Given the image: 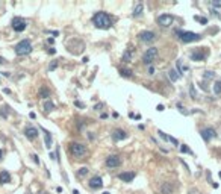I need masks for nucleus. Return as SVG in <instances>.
<instances>
[{
	"instance_id": "obj_1",
	"label": "nucleus",
	"mask_w": 221,
	"mask_h": 194,
	"mask_svg": "<svg viewBox=\"0 0 221 194\" xmlns=\"http://www.w3.org/2000/svg\"><path fill=\"white\" fill-rule=\"evenodd\" d=\"M93 23L96 27L98 29H109L111 27V18L106 12H97L94 17H93Z\"/></svg>"
},
{
	"instance_id": "obj_2",
	"label": "nucleus",
	"mask_w": 221,
	"mask_h": 194,
	"mask_svg": "<svg viewBox=\"0 0 221 194\" xmlns=\"http://www.w3.org/2000/svg\"><path fill=\"white\" fill-rule=\"evenodd\" d=\"M176 33L179 35V38H180L183 43H192V41L201 40V35H200V33H196V32H180V30H176Z\"/></svg>"
},
{
	"instance_id": "obj_3",
	"label": "nucleus",
	"mask_w": 221,
	"mask_h": 194,
	"mask_svg": "<svg viewBox=\"0 0 221 194\" xmlns=\"http://www.w3.org/2000/svg\"><path fill=\"white\" fill-rule=\"evenodd\" d=\"M30 52H32V44H30L29 40H23V41H20V43L15 46V53H17L18 56L29 55Z\"/></svg>"
},
{
	"instance_id": "obj_4",
	"label": "nucleus",
	"mask_w": 221,
	"mask_h": 194,
	"mask_svg": "<svg viewBox=\"0 0 221 194\" xmlns=\"http://www.w3.org/2000/svg\"><path fill=\"white\" fill-rule=\"evenodd\" d=\"M70 150H71V153H73L77 159H82V158L86 155V147L83 144H80V143H73L71 147H70Z\"/></svg>"
},
{
	"instance_id": "obj_5",
	"label": "nucleus",
	"mask_w": 221,
	"mask_h": 194,
	"mask_svg": "<svg viewBox=\"0 0 221 194\" xmlns=\"http://www.w3.org/2000/svg\"><path fill=\"white\" fill-rule=\"evenodd\" d=\"M158 58V49L156 47H150L147 49V52L144 53V56H143V61H144V64L146 65H151L153 64V61Z\"/></svg>"
},
{
	"instance_id": "obj_6",
	"label": "nucleus",
	"mask_w": 221,
	"mask_h": 194,
	"mask_svg": "<svg viewBox=\"0 0 221 194\" xmlns=\"http://www.w3.org/2000/svg\"><path fill=\"white\" fill-rule=\"evenodd\" d=\"M11 24H12V27H14L15 32H23L27 27V21H26L25 18H21V17H14Z\"/></svg>"
},
{
	"instance_id": "obj_7",
	"label": "nucleus",
	"mask_w": 221,
	"mask_h": 194,
	"mask_svg": "<svg viewBox=\"0 0 221 194\" xmlns=\"http://www.w3.org/2000/svg\"><path fill=\"white\" fill-rule=\"evenodd\" d=\"M173 21H174V18H173V15H170V14H162V15H159V18H158V23L161 24V26H164V27L171 26Z\"/></svg>"
},
{
	"instance_id": "obj_8",
	"label": "nucleus",
	"mask_w": 221,
	"mask_h": 194,
	"mask_svg": "<svg viewBox=\"0 0 221 194\" xmlns=\"http://www.w3.org/2000/svg\"><path fill=\"white\" fill-rule=\"evenodd\" d=\"M138 37H139V40L144 41V43H151V41L156 40V35H154L151 30H143Z\"/></svg>"
},
{
	"instance_id": "obj_9",
	"label": "nucleus",
	"mask_w": 221,
	"mask_h": 194,
	"mask_svg": "<svg viewBox=\"0 0 221 194\" xmlns=\"http://www.w3.org/2000/svg\"><path fill=\"white\" fill-rule=\"evenodd\" d=\"M200 134H201L203 140H204V141H208V143H209L212 138H215V137H217V134H215V130H214L212 127H206V129H201V132H200Z\"/></svg>"
},
{
	"instance_id": "obj_10",
	"label": "nucleus",
	"mask_w": 221,
	"mask_h": 194,
	"mask_svg": "<svg viewBox=\"0 0 221 194\" xmlns=\"http://www.w3.org/2000/svg\"><path fill=\"white\" fill-rule=\"evenodd\" d=\"M121 164V158L118 155H111L106 158V165L108 167H118Z\"/></svg>"
},
{
	"instance_id": "obj_11",
	"label": "nucleus",
	"mask_w": 221,
	"mask_h": 194,
	"mask_svg": "<svg viewBox=\"0 0 221 194\" xmlns=\"http://www.w3.org/2000/svg\"><path fill=\"white\" fill-rule=\"evenodd\" d=\"M25 135H26V138H29V140H35L38 137V129L32 127V126H27L25 129Z\"/></svg>"
},
{
	"instance_id": "obj_12",
	"label": "nucleus",
	"mask_w": 221,
	"mask_h": 194,
	"mask_svg": "<svg viewBox=\"0 0 221 194\" xmlns=\"http://www.w3.org/2000/svg\"><path fill=\"white\" fill-rule=\"evenodd\" d=\"M204 58H206V52H203V50H194L192 53H191V59L192 61H204Z\"/></svg>"
},
{
	"instance_id": "obj_13",
	"label": "nucleus",
	"mask_w": 221,
	"mask_h": 194,
	"mask_svg": "<svg viewBox=\"0 0 221 194\" xmlns=\"http://www.w3.org/2000/svg\"><path fill=\"white\" fill-rule=\"evenodd\" d=\"M120 180L123 182H132L133 177H135V171H124V173H120Z\"/></svg>"
},
{
	"instance_id": "obj_14",
	"label": "nucleus",
	"mask_w": 221,
	"mask_h": 194,
	"mask_svg": "<svg viewBox=\"0 0 221 194\" xmlns=\"http://www.w3.org/2000/svg\"><path fill=\"white\" fill-rule=\"evenodd\" d=\"M90 187L91 188H100V187H103V180H101V177H98V176H94L91 180H90Z\"/></svg>"
},
{
	"instance_id": "obj_15",
	"label": "nucleus",
	"mask_w": 221,
	"mask_h": 194,
	"mask_svg": "<svg viewBox=\"0 0 221 194\" xmlns=\"http://www.w3.org/2000/svg\"><path fill=\"white\" fill-rule=\"evenodd\" d=\"M127 137V134L124 132V130H121V129H117L114 134H112V140L114 141H120V140H124Z\"/></svg>"
},
{
	"instance_id": "obj_16",
	"label": "nucleus",
	"mask_w": 221,
	"mask_h": 194,
	"mask_svg": "<svg viewBox=\"0 0 221 194\" xmlns=\"http://www.w3.org/2000/svg\"><path fill=\"white\" fill-rule=\"evenodd\" d=\"M9 182H11V174L6 170H2L0 171V184H9Z\"/></svg>"
},
{
	"instance_id": "obj_17",
	"label": "nucleus",
	"mask_w": 221,
	"mask_h": 194,
	"mask_svg": "<svg viewBox=\"0 0 221 194\" xmlns=\"http://www.w3.org/2000/svg\"><path fill=\"white\" fill-rule=\"evenodd\" d=\"M132 58H133V49L129 47L126 52H124L123 55V61H126V62H130L132 61Z\"/></svg>"
},
{
	"instance_id": "obj_18",
	"label": "nucleus",
	"mask_w": 221,
	"mask_h": 194,
	"mask_svg": "<svg viewBox=\"0 0 221 194\" xmlns=\"http://www.w3.org/2000/svg\"><path fill=\"white\" fill-rule=\"evenodd\" d=\"M168 77L171 79V82H177V80L180 79V74L177 73V70H174V68H171V70L168 72Z\"/></svg>"
},
{
	"instance_id": "obj_19",
	"label": "nucleus",
	"mask_w": 221,
	"mask_h": 194,
	"mask_svg": "<svg viewBox=\"0 0 221 194\" xmlns=\"http://www.w3.org/2000/svg\"><path fill=\"white\" fill-rule=\"evenodd\" d=\"M43 132H44V140H46V147L50 149L51 147V135H50L49 130H46V129H43Z\"/></svg>"
},
{
	"instance_id": "obj_20",
	"label": "nucleus",
	"mask_w": 221,
	"mask_h": 194,
	"mask_svg": "<svg viewBox=\"0 0 221 194\" xmlns=\"http://www.w3.org/2000/svg\"><path fill=\"white\" fill-rule=\"evenodd\" d=\"M143 9H144L143 3H138V5L135 6V9H133V17H139V15L143 14Z\"/></svg>"
},
{
	"instance_id": "obj_21",
	"label": "nucleus",
	"mask_w": 221,
	"mask_h": 194,
	"mask_svg": "<svg viewBox=\"0 0 221 194\" xmlns=\"http://www.w3.org/2000/svg\"><path fill=\"white\" fill-rule=\"evenodd\" d=\"M214 93H215V96H220L221 94V80H217L214 83Z\"/></svg>"
},
{
	"instance_id": "obj_22",
	"label": "nucleus",
	"mask_w": 221,
	"mask_h": 194,
	"mask_svg": "<svg viewBox=\"0 0 221 194\" xmlns=\"http://www.w3.org/2000/svg\"><path fill=\"white\" fill-rule=\"evenodd\" d=\"M44 109H46L47 112H49V111H53V109H55V105H53L51 102H49V100H47V102L44 103Z\"/></svg>"
},
{
	"instance_id": "obj_23",
	"label": "nucleus",
	"mask_w": 221,
	"mask_h": 194,
	"mask_svg": "<svg viewBox=\"0 0 221 194\" xmlns=\"http://www.w3.org/2000/svg\"><path fill=\"white\" fill-rule=\"evenodd\" d=\"M120 74L124 76V77H130V76H132V70H129V68H123V70L120 72Z\"/></svg>"
},
{
	"instance_id": "obj_24",
	"label": "nucleus",
	"mask_w": 221,
	"mask_h": 194,
	"mask_svg": "<svg viewBox=\"0 0 221 194\" xmlns=\"http://www.w3.org/2000/svg\"><path fill=\"white\" fill-rule=\"evenodd\" d=\"M185 70H186V67H183V65H182V61H177V73H179V74H182Z\"/></svg>"
},
{
	"instance_id": "obj_25",
	"label": "nucleus",
	"mask_w": 221,
	"mask_h": 194,
	"mask_svg": "<svg viewBox=\"0 0 221 194\" xmlns=\"http://www.w3.org/2000/svg\"><path fill=\"white\" fill-rule=\"evenodd\" d=\"M180 152H182V153H192V152H191V150H189V149H188L185 144L180 146Z\"/></svg>"
},
{
	"instance_id": "obj_26",
	"label": "nucleus",
	"mask_w": 221,
	"mask_h": 194,
	"mask_svg": "<svg viewBox=\"0 0 221 194\" xmlns=\"http://www.w3.org/2000/svg\"><path fill=\"white\" fill-rule=\"evenodd\" d=\"M194 20L200 21L201 24H206V23H208V20H206V18H203V17H198V15H196V17H194Z\"/></svg>"
},
{
	"instance_id": "obj_27",
	"label": "nucleus",
	"mask_w": 221,
	"mask_h": 194,
	"mask_svg": "<svg viewBox=\"0 0 221 194\" xmlns=\"http://www.w3.org/2000/svg\"><path fill=\"white\" fill-rule=\"evenodd\" d=\"M86 173H88V169H86V167H82V169L79 170V173H77V174H79V176H85Z\"/></svg>"
},
{
	"instance_id": "obj_28",
	"label": "nucleus",
	"mask_w": 221,
	"mask_h": 194,
	"mask_svg": "<svg viewBox=\"0 0 221 194\" xmlns=\"http://www.w3.org/2000/svg\"><path fill=\"white\" fill-rule=\"evenodd\" d=\"M158 134H159V137H161V138H162V140H165V141H168V135H165V134H164V132H162V130H159V132H158Z\"/></svg>"
},
{
	"instance_id": "obj_29",
	"label": "nucleus",
	"mask_w": 221,
	"mask_h": 194,
	"mask_svg": "<svg viewBox=\"0 0 221 194\" xmlns=\"http://www.w3.org/2000/svg\"><path fill=\"white\" fill-rule=\"evenodd\" d=\"M5 109H6V108H0V115H2L3 118H6V117H8V112H6Z\"/></svg>"
},
{
	"instance_id": "obj_30",
	"label": "nucleus",
	"mask_w": 221,
	"mask_h": 194,
	"mask_svg": "<svg viewBox=\"0 0 221 194\" xmlns=\"http://www.w3.org/2000/svg\"><path fill=\"white\" fill-rule=\"evenodd\" d=\"M211 77H214V72H206L204 73V79H211Z\"/></svg>"
},
{
	"instance_id": "obj_31",
	"label": "nucleus",
	"mask_w": 221,
	"mask_h": 194,
	"mask_svg": "<svg viewBox=\"0 0 221 194\" xmlns=\"http://www.w3.org/2000/svg\"><path fill=\"white\" fill-rule=\"evenodd\" d=\"M41 96H43V97H49L50 93L47 91V90H44V88H43V90H41Z\"/></svg>"
},
{
	"instance_id": "obj_32",
	"label": "nucleus",
	"mask_w": 221,
	"mask_h": 194,
	"mask_svg": "<svg viewBox=\"0 0 221 194\" xmlns=\"http://www.w3.org/2000/svg\"><path fill=\"white\" fill-rule=\"evenodd\" d=\"M189 93H191V97H192V99H196V91H194V87H192V85L189 87Z\"/></svg>"
},
{
	"instance_id": "obj_33",
	"label": "nucleus",
	"mask_w": 221,
	"mask_h": 194,
	"mask_svg": "<svg viewBox=\"0 0 221 194\" xmlns=\"http://www.w3.org/2000/svg\"><path fill=\"white\" fill-rule=\"evenodd\" d=\"M32 158H33V161H35L36 164H40V158H38V155H32Z\"/></svg>"
},
{
	"instance_id": "obj_34",
	"label": "nucleus",
	"mask_w": 221,
	"mask_h": 194,
	"mask_svg": "<svg viewBox=\"0 0 221 194\" xmlns=\"http://www.w3.org/2000/svg\"><path fill=\"white\" fill-rule=\"evenodd\" d=\"M56 67H58V62H56V61H55V62H53V64H51V65H50V70H55V68H56Z\"/></svg>"
},
{
	"instance_id": "obj_35",
	"label": "nucleus",
	"mask_w": 221,
	"mask_h": 194,
	"mask_svg": "<svg viewBox=\"0 0 221 194\" xmlns=\"http://www.w3.org/2000/svg\"><path fill=\"white\" fill-rule=\"evenodd\" d=\"M212 5H214L215 8H221V2H214Z\"/></svg>"
},
{
	"instance_id": "obj_36",
	"label": "nucleus",
	"mask_w": 221,
	"mask_h": 194,
	"mask_svg": "<svg viewBox=\"0 0 221 194\" xmlns=\"http://www.w3.org/2000/svg\"><path fill=\"white\" fill-rule=\"evenodd\" d=\"M153 73H154V68L150 65V67H148V74H153Z\"/></svg>"
},
{
	"instance_id": "obj_37",
	"label": "nucleus",
	"mask_w": 221,
	"mask_h": 194,
	"mask_svg": "<svg viewBox=\"0 0 221 194\" xmlns=\"http://www.w3.org/2000/svg\"><path fill=\"white\" fill-rule=\"evenodd\" d=\"M156 109H158V111H164L165 108H164V105H158V108H156Z\"/></svg>"
},
{
	"instance_id": "obj_38",
	"label": "nucleus",
	"mask_w": 221,
	"mask_h": 194,
	"mask_svg": "<svg viewBox=\"0 0 221 194\" xmlns=\"http://www.w3.org/2000/svg\"><path fill=\"white\" fill-rule=\"evenodd\" d=\"M74 105H76V106H79V108H83V105H82L80 102H74Z\"/></svg>"
},
{
	"instance_id": "obj_39",
	"label": "nucleus",
	"mask_w": 221,
	"mask_h": 194,
	"mask_svg": "<svg viewBox=\"0 0 221 194\" xmlns=\"http://www.w3.org/2000/svg\"><path fill=\"white\" fill-rule=\"evenodd\" d=\"M3 62H5V59H3V58L0 56V64H3Z\"/></svg>"
},
{
	"instance_id": "obj_40",
	"label": "nucleus",
	"mask_w": 221,
	"mask_h": 194,
	"mask_svg": "<svg viewBox=\"0 0 221 194\" xmlns=\"http://www.w3.org/2000/svg\"><path fill=\"white\" fill-rule=\"evenodd\" d=\"M3 158V152H2V149H0V159Z\"/></svg>"
},
{
	"instance_id": "obj_41",
	"label": "nucleus",
	"mask_w": 221,
	"mask_h": 194,
	"mask_svg": "<svg viewBox=\"0 0 221 194\" xmlns=\"http://www.w3.org/2000/svg\"><path fill=\"white\" fill-rule=\"evenodd\" d=\"M73 194H79V191H77V190H73Z\"/></svg>"
},
{
	"instance_id": "obj_42",
	"label": "nucleus",
	"mask_w": 221,
	"mask_h": 194,
	"mask_svg": "<svg viewBox=\"0 0 221 194\" xmlns=\"http://www.w3.org/2000/svg\"><path fill=\"white\" fill-rule=\"evenodd\" d=\"M101 194H111V193H108V191H105V193H101Z\"/></svg>"
}]
</instances>
